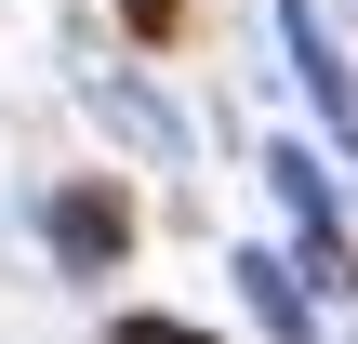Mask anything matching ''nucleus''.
I'll use <instances>...</instances> for the list:
<instances>
[{
  "label": "nucleus",
  "instance_id": "5",
  "mask_svg": "<svg viewBox=\"0 0 358 344\" xmlns=\"http://www.w3.org/2000/svg\"><path fill=\"white\" fill-rule=\"evenodd\" d=\"M106 344H213V331H186V318H146V305H133V318H106Z\"/></svg>",
  "mask_w": 358,
  "mask_h": 344
},
{
  "label": "nucleus",
  "instance_id": "2",
  "mask_svg": "<svg viewBox=\"0 0 358 344\" xmlns=\"http://www.w3.org/2000/svg\"><path fill=\"white\" fill-rule=\"evenodd\" d=\"M133 252V199L120 186H53V265L66 278H106Z\"/></svg>",
  "mask_w": 358,
  "mask_h": 344
},
{
  "label": "nucleus",
  "instance_id": "6",
  "mask_svg": "<svg viewBox=\"0 0 358 344\" xmlns=\"http://www.w3.org/2000/svg\"><path fill=\"white\" fill-rule=\"evenodd\" d=\"M173 13H186V0H133V27H146V40H173Z\"/></svg>",
  "mask_w": 358,
  "mask_h": 344
},
{
  "label": "nucleus",
  "instance_id": "1",
  "mask_svg": "<svg viewBox=\"0 0 358 344\" xmlns=\"http://www.w3.org/2000/svg\"><path fill=\"white\" fill-rule=\"evenodd\" d=\"M266 186L292 199V239H306V278H319V292H345V278H358V252H345V212H332V172H319L306 146H266Z\"/></svg>",
  "mask_w": 358,
  "mask_h": 344
},
{
  "label": "nucleus",
  "instance_id": "3",
  "mask_svg": "<svg viewBox=\"0 0 358 344\" xmlns=\"http://www.w3.org/2000/svg\"><path fill=\"white\" fill-rule=\"evenodd\" d=\"M279 40H292V80L319 93V119H358V93H345V53L319 40V0H279Z\"/></svg>",
  "mask_w": 358,
  "mask_h": 344
},
{
  "label": "nucleus",
  "instance_id": "4",
  "mask_svg": "<svg viewBox=\"0 0 358 344\" xmlns=\"http://www.w3.org/2000/svg\"><path fill=\"white\" fill-rule=\"evenodd\" d=\"M226 278H239V292H252V318H266V331H279V344H319V318H306V278H292V265H279V252H239V265H226Z\"/></svg>",
  "mask_w": 358,
  "mask_h": 344
}]
</instances>
